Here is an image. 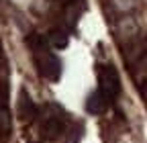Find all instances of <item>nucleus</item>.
<instances>
[{
  "label": "nucleus",
  "instance_id": "nucleus-1",
  "mask_svg": "<svg viewBox=\"0 0 147 143\" xmlns=\"http://www.w3.org/2000/svg\"><path fill=\"white\" fill-rule=\"evenodd\" d=\"M29 49H31V55H33V61L37 65V69H39V74L49 80V82H57L61 78V61L59 57L55 55V53L51 51V45L49 41L43 37V35H29Z\"/></svg>",
  "mask_w": 147,
  "mask_h": 143
},
{
  "label": "nucleus",
  "instance_id": "nucleus-2",
  "mask_svg": "<svg viewBox=\"0 0 147 143\" xmlns=\"http://www.w3.org/2000/svg\"><path fill=\"white\" fill-rule=\"evenodd\" d=\"M41 131L47 139H57L65 131V115L57 106H49V113L41 123Z\"/></svg>",
  "mask_w": 147,
  "mask_h": 143
},
{
  "label": "nucleus",
  "instance_id": "nucleus-3",
  "mask_svg": "<svg viewBox=\"0 0 147 143\" xmlns=\"http://www.w3.org/2000/svg\"><path fill=\"white\" fill-rule=\"evenodd\" d=\"M98 90H102L108 98H115L121 92V78L110 63L98 69Z\"/></svg>",
  "mask_w": 147,
  "mask_h": 143
},
{
  "label": "nucleus",
  "instance_id": "nucleus-4",
  "mask_svg": "<svg viewBox=\"0 0 147 143\" xmlns=\"http://www.w3.org/2000/svg\"><path fill=\"white\" fill-rule=\"evenodd\" d=\"M110 100H113V98H108L102 90H96V92H92L88 96L86 111L92 113V115H102V113H106V109L110 106Z\"/></svg>",
  "mask_w": 147,
  "mask_h": 143
},
{
  "label": "nucleus",
  "instance_id": "nucleus-5",
  "mask_svg": "<svg viewBox=\"0 0 147 143\" xmlns=\"http://www.w3.org/2000/svg\"><path fill=\"white\" fill-rule=\"evenodd\" d=\"M117 35L121 39H125V41L135 39L139 35V23L133 19V16H123V19L117 23Z\"/></svg>",
  "mask_w": 147,
  "mask_h": 143
},
{
  "label": "nucleus",
  "instance_id": "nucleus-6",
  "mask_svg": "<svg viewBox=\"0 0 147 143\" xmlns=\"http://www.w3.org/2000/svg\"><path fill=\"white\" fill-rule=\"evenodd\" d=\"M18 115H21L25 121H33L37 117V106L35 102L31 100V96L23 90L21 96H18Z\"/></svg>",
  "mask_w": 147,
  "mask_h": 143
},
{
  "label": "nucleus",
  "instance_id": "nucleus-7",
  "mask_svg": "<svg viewBox=\"0 0 147 143\" xmlns=\"http://www.w3.org/2000/svg\"><path fill=\"white\" fill-rule=\"evenodd\" d=\"M47 41L51 47H65L67 45V31L63 29H51L47 35Z\"/></svg>",
  "mask_w": 147,
  "mask_h": 143
},
{
  "label": "nucleus",
  "instance_id": "nucleus-8",
  "mask_svg": "<svg viewBox=\"0 0 147 143\" xmlns=\"http://www.w3.org/2000/svg\"><path fill=\"white\" fill-rule=\"evenodd\" d=\"M139 4V0H110V6L119 12H131Z\"/></svg>",
  "mask_w": 147,
  "mask_h": 143
},
{
  "label": "nucleus",
  "instance_id": "nucleus-9",
  "mask_svg": "<svg viewBox=\"0 0 147 143\" xmlns=\"http://www.w3.org/2000/svg\"><path fill=\"white\" fill-rule=\"evenodd\" d=\"M0 133H2L4 137L10 133V113H8L6 106L0 109Z\"/></svg>",
  "mask_w": 147,
  "mask_h": 143
}]
</instances>
